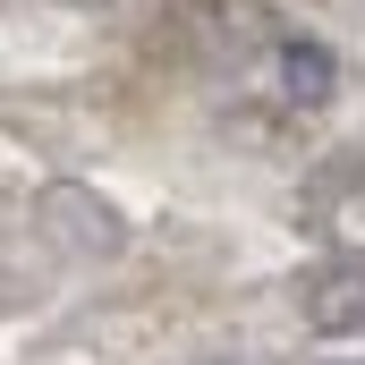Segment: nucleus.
I'll use <instances>...</instances> for the list:
<instances>
[{
    "label": "nucleus",
    "mask_w": 365,
    "mask_h": 365,
    "mask_svg": "<svg viewBox=\"0 0 365 365\" xmlns=\"http://www.w3.org/2000/svg\"><path fill=\"white\" fill-rule=\"evenodd\" d=\"M306 314H314L323 331H365V255L323 264V272H314V289H306Z\"/></svg>",
    "instance_id": "f257e3e1"
},
{
    "label": "nucleus",
    "mask_w": 365,
    "mask_h": 365,
    "mask_svg": "<svg viewBox=\"0 0 365 365\" xmlns=\"http://www.w3.org/2000/svg\"><path fill=\"white\" fill-rule=\"evenodd\" d=\"M280 86H289L297 110H314V102H331V86H340V60L297 34V43H280Z\"/></svg>",
    "instance_id": "f03ea898"
}]
</instances>
